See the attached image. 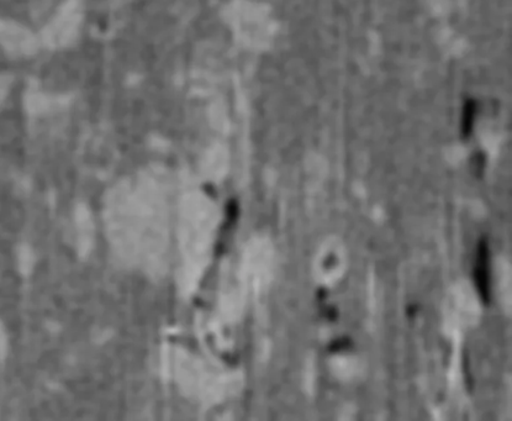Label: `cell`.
Wrapping results in <instances>:
<instances>
[{
  "label": "cell",
  "instance_id": "6da1fadb",
  "mask_svg": "<svg viewBox=\"0 0 512 421\" xmlns=\"http://www.w3.org/2000/svg\"><path fill=\"white\" fill-rule=\"evenodd\" d=\"M475 282L480 296L484 301L489 302L490 298V263L489 247L487 241L480 242L478 246L477 259H475L474 268Z\"/></svg>",
  "mask_w": 512,
  "mask_h": 421
}]
</instances>
